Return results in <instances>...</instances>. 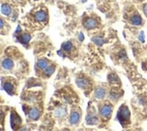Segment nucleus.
Returning a JSON list of instances; mask_svg holds the SVG:
<instances>
[{
  "label": "nucleus",
  "instance_id": "f257e3e1",
  "mask_svg": "<svg viewBox=\"0 0 147 131\" xmlns=\"http://www.w3.org/2000/svg\"><path fill=\"white\" fill-rule=\"evenodd\" d=\"M117 119L123 127L130 124V111L128 107L123 105L120 107L117 113Z\"/></svg>",
  "mask_w": 147,
  "mask_h": 131
},
{
  "label": "nucleus",
  "instance_id": "f03ea898",
  "mask_svg": "<svg viewBox=\"0 0 147 131\" xmlns=\"http://www.w3.org/2000/svg\"><path fill=\"white\" fill-rule=\"evenodd\" d=\"M33 19L35 20L37 24H46L48 20V13L46 9L40 8L34 12L33 15Z\"/></svg>",
  "mask_w": 147,
  "mask_h": 131
},
{
  "label": "nucleus",
  "instance_id": "7ed1b4c3",
  "mask_svg": "<svg viewBox=\"0 0 147 131\" xmlns=\"http://www.w3.org/2000/svg\"><path fill=\"white\" fill-rule=\"evenodd\" d=\"M128 22L131 25L137 26L144 25V20H143L142 16H141L136 10H133V11H131V12L129 13V15H128Z\"/></svg>",
  "mask_w": 147,
  "mask_h": 131
},
{
  "label": "nucleus",
  "instance_id": "20e7f679",
  "mask_svg": "<svg viewBox=\"0 0 147 131\" xmlns=\"http://www.w3.org/2000/svg\"><path fill=\"white\" fill-rule=\"evenodd\" d=\"M83 26L87 30H92L98 27L99 21L95 16H86L83 21Z\"/></svg>",
  "mask_w": 147,
  "mask_h": 131
},
{
  "label": "nucleus",
  "instance_id": "39448f33",
  "mask_svg": "<svg viewBox=\"0 0 147 131\" xmlns=\"http://www.w3.org/2000/svg\"><path fill=\"white\" fill-rule=\"evenodd\" d=\"M10 122H11V128H12V129H14V130L18 129L22 124V119H21L20 116L14 109L12 110V113H11Z\"/></svg>",
  "mask_w": 147,
  "mask_h": 131
},
{
  "label": "nucleus",
  "instance_id": "423d86ee",
  "mask_svg": "<svg viewBox=\"0 0 147 131\" xmlns=\"http://www.w3.org/2000/svg\"><path fill=\"white\" fill-rule=\"evenodd\" d=\"M12 79L9 78L8 80L7 81H5L3 80L2 82V86H3V88L7 91V92L10 95V96H12L15 94V91H16V85L14 84V81H11Z\"/></svg>",
  "mask_w": 147,
  "mask_h": 131
},
{
  "label": "nucleus",
  "instance_id": "0eeeda50",
  "mask_svg": "<svg viewBox=\"0 0 147 131\" xmlns=\"http://www.w3.org/2000/svg\"><path fill=\"white\" fill-rule=\"evenodd\" d=\"M112 106L110 104H104L100 107V115L103 118H109L112 114Z\"/></svg>",
  "mask_w": 147,
  "mask_h": 131
},
{
  "label": "nucleus",
  "instance_id": "6e6552de",
  "mask_svg": "<svg viewBox=\"0 0 147 131\" xmlns=\"http://www.w3.org/2000/svg\"><path fill=\"white\" fill-rule=\"evenodd\" d=\"M41 109H39V107H32L29 110H28V117L32 120H37L41 115Z\"/></svg>",
  "mask_w": 147,
  "mask_h": 131
},
{
  "label": "nucleus",
  "instance_id": "1a4fd4ad",
  "mask_svg": "<svg viewBox=\"0 0 147 131\" xmlns=\"http://www.w3.org/2000/svg\"><path fill=\"white\" fill-rule=\"evenodd\" d=\"M80 118H81V112L79 110H73L69 117V122L71 125L75 126V125H76L79 122Z\"/></svg>",
  "mask_w": 147,
  "mask_h": 131
},
{
  "label": "nucleus",
  "instance_id": "9d476101",
  "mask_svg": "<svg viewBox=\"0 0 147 131\" xmlns=\"http://www.w3.org/2000/svg\"><path fill=\"white\" fill-rule=\"evenodd\" d=\"M66 115V107L63 105L56 107L55 109V116L57 118L64 117Z\"/></svg>",
  "mask_w": 147,
  "mask_h": 131
},
{
  "label": "nucleus",
  "instance_id": "9b49d317",
  "mask_svg": "<svg viewBox=\"0 0 147 131\" xmlns=\"http://www.w3.org/2000/svg\"><path fill=\"white\" fill-rule=\"evenodd\" d=\"M1 13L5 16H9L13 14V8L9 4H2L1 5Z\"/></svg>",
  "mask_w": 147,
  "mask_h": 131
},
{
  "label": "nucleus",
  "instance_id": "f8f14e48",
  "mask_svg": "<svg viewBox=\"0 0 147 131\" xmlns=\"http://www.w3.org/2000/svg\"><path fill=\"white\" fill-rule=\"evenodd\" d=\"M76 83L77 86L80 88H82V89H86V88H87L90 86L89 80H88V79H86V78H84V77H78L76 79Z\"/></svg>",
  "mask_w": 147,
  "mask_h": 131
},
{
  "label": "nucleus",
  "instance_id": "ddd939ff",
  "mask_svg": "<svg viewBox=\"0 0 147 131\" xmlns=\"http://www.w3.org/2000/svg\"><path fill=\"white\" fill-rule=\"evenodd\" d=\"M18 41H19L22 45H26V44L29 43L30 39H31V36H30L28 33H23V34H21V35H19V36L18 37Z\"/></svg>",
  "mask_w": 147,
  "mask_h": 131
},
{
  "label": "nucleus",
  "instance_id": "4468645a",
  "mask_svg": "<svg viewBox=\"0 0 147 131\" xmlns=\"http://www.w3.org/2000/svg\"><path fill=\"white\" fill-rule=\"evenodd\" d=\"M2 67L7 70H11L14 67V61L11 58H5L2 60Z\"/></svg>",
  "mask_w": 147,
  "mask_h": 131
},
{
  "label": "nucleus",
  "instance_id": "2eb2a0df",
  "mask_svg": "<svg viewBox=\"0 0 147 131\" xmlns=\"http://www.w3.org/2000/svg\"><path fill=\"white\" fill-rule=\"evenodd\" d=\"M49 66V61L47 58H41L37 61L36 67L40 70H45Z\"/></svg>",
  "mask_w": 147,
  "mask_h": 131
},
{
  "label": "nucleus",
  "instance_id": "dca6fc26",
  "mask_svg": "<svg viewBox=\"0 0 147 131\" xmlns=\"http://www.w3.org/2000/svg\"><path fill=\"white\" fill-rule=\"evenodd\" d=\"M105 94H106V90L105 88H102V87H98L96 88V89H95L94 91V96L95 98H97L99 99H102L104 98L105 96Z\"/></svg>",
  "mask_w": 147,
  "mask_h": 131
},
{
  "label": "nucleus",
  "instance_id": "f3484780",
  "mask_svg": "<svg viewBox=\"0 0 147 131\" xmlns=\"http://www.w3.org/2000/svg\"><path fill=\"white\" fill-rule=\"evenodd\" d=\"M97 121H98V118L95 115H90L88 114L87 117H86V123L88 125H96L97 124Z\"/></svg>",
  "mask_w": 147,
  "mask_h": 131
},
{
  "label": "nucleus",
  "instance_id": "a211bd4d",
  "mask_svg": "<svg viewBox=\"0 0 147 131\" xmlns=\"http://www.w3.org/2000/svg\"><path fill=\"white\" fill-rule=\"evenodd\" d=\"M62 49H63L65 52L68 53L70 51L73 49V44L71 41H67V42H65L63 45H62Z\"/></svg>",
  "mask_w": 147,
  "mask_h": 131
},
{
  "label": "nucleus",
  "instance_id": "6ab92c4d",
  "mask_svg": "<svg viewBox=\"0 0 147 131\" xmlns=\"http://www.w3.org/2000/svg\"><path fill=\"white\" fill-rule=\"evenodd\" d=\"M55 65H49L46 68V69L44 70V73H45V75H46L47 77H50L55 72Z\"/></svg>",
  "mask_w": 147,
  "mask_h": 131
},
{
  "label": "nucleus",
  "instance_id": "aec40b11",
  "mask_svg": "<svg viewBox=\"0 0 147 131\" xmlns=\"http://www.w3.org/2000/svg\"><path fill=\"white\" fill-rule=\"evenodd\" d=\"M93 41L96 44V45H102L104 43V39L102 38V37H94L93 38Z\"/></svg>",
  "mask_w": 147,
  "mask_h": 131
},
{
  "label": "nucleus",
  "instance_id": "412c9836",
  "mask_svg": "<svg viewBox=\"0 0 147 131\" xmlns=\"http://www.w3.org/2000/svg\"><path fill=\"white\" fill-rule=\"evenodd\" d=\"M142 9H143V13H144V16H146V18H147V3L144 4Z\"/></svg>",
  "mask_w": 147,
  "mask_h": 131
},
{
  "label": "nucleus",
  "instance_id": "4be33fe9",
  "mask_svg": "<svg viewBox=\"0 0 147 131\" xmlns=\"http://www.w3.org/2000/svg\"><path fill=\"white\" fill-rule=\"evenodd\" d=\"M82 1H83V2H86V1H87V0H82Z\"/></svg>",
  "mask_w": 147,
  "mask_h": 131
},
{
  "label": "nucleus",
  "instance_id": "5701e85b",
  "mask_svg": "<svg viewBox=\"0 0 147 131\" xmlns=\"http://www.w3.org/2000/svg\"><path fill=\"white\" fill-rule=\"evenodd\" d=\"M16 1H23V0H16Z\"/></svg>",
  "mask_w": 147,
  "mask_h": 131
}]
</instances>
